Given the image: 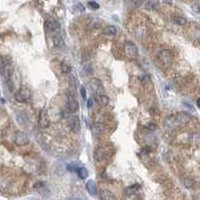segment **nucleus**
I'll list each match as a JSON object with an SVG mask.
<instances>
[{"label": "nucleus", "mask_w": 200, "mask_h": 200, "mask_svg": "<svg viewBox=\"0 0 200 200\" xmlns=\"http://www.w3.org/2000/svg\"><path fill=\"white\" fill-rule=\"evenodd\" d=\"M50 124L48 115H47V111L45 109H42L39 114V125L41 128H47Z\"/></svg>", "instance_id": "0eeeda50"}, {"label": "nucleus", "mask_w": 200, "mask_h": 200, "mask_svg": "<svg viewBox=\"0 0 200 200\" xmlns=\"http://www.w3.org/2000/svg\"><path fill=\"white\" fill-rule=\"evenodd\" d=\"M92 132H93V134L95 136H99L101 133H102L103 129H104V125L101 124V123H95V124H93V126H92Z\"/></svg>", "instance_id": "ddd939ff"}, {"label": "nucleus", "mask_w": 200, "mask_h": 200, "mask_svg": "<svg viewBox=\"0 0 200 200\" xmlns=\"http://www.w3.org/2000/svg\"><path fill=\"white\" fill-rule=\"evenodd\" d=\"M116 31H117L116 30V27H114V26H106L104 28V30H103V32L106 35H115Z\"/></svg>", "instance_id": "aec40b11"}, {"label": "nucleus", "mask_w": 200, "mask_h": 200, "mask_svg": "<svg viewBox=\"0 0 200 200\" xmlns=\"http://www.w3.org/2000/svg\"><path fill=\"white\" fill-rule=\"evenodd\" d=\"M77 6H78V7H79V10H80V11H83V10H84V7H83V6L81 5V4H78Z\"/></svg>", "instance_id": "c756f323"}, {"label": "nucleus", "mask_w": 200, "mask_h": 200, "mask_svg": "<svg viewBox=\"0 0 200 200\" xmlns=\"http://www.w3.org/2000/svg\"><path fill=\"white\" fill-rule=\"evenodd\" d=\"M61 70L63 73H68L71 71V67L69 66L67 63H65V62H63V63L61 64Z\"/></svg>", "instance_id": "5701e85b"}, {"label": "nucleus", "mask_w": 200, "mask_h": 200, "mask_svg": "<svg viewBox=\"0 0 200 200\" xmlns=\"http://www.w3.org/2000/svg\"><path fill=\"white\" fill-rule=\"evenodd\" d=\"M180 124L181 123H180V121L178 120L177 115L170 116V117H168L165 120V122H164V126H165V128H167V129H175V128L177 126H179Z\"/></svg>", "instance_id": "423d86ee"}, {"label": "nucleus", "mask_w": 200, "mask_h": 200, "mask_svg": "<svg viewBox=\"0 0 200 200\" xmlns=\"http://www.w3.org/2000/svg\"><path fill=\"white\" fill-rule=\"evenodd\" d=\"M99 197H100V199H102V200H114L115 199V196H114L109 190L101 191L99 194Z\"/></svg>", "instance_id": "4468645a"}, {"label": "nucleus", "mask_w": 200, "mask_h": 200, "mask_svg": "<svg viewBox=\"0 0 200 200\" xmlns=\"http://www.w3.org/2000/svg\"><path fill=\"white\" fill-rule=\"evenodd\" d=\"M93 106V99H88L87 100V107H88V108H91V107Z\"/></svg>", "instance_id": "c85d7f7f"}, {"label": "nucleus", "mask_w": 200, "mask_h": 200, "mask_svg": "<svg viewBox=\"0 0 200 200\" xmlns=\"http://www.w3.org/2000/svg\"><path fill=\"white\" fill-rule=\"evenodd\" d=\"M159 59H160L163 63L168 64L172 59L171 52H170V51H168V50H163L162 52H160V54H159Z\"/></svg>", "instance_id": "f8f14e48"}, {"label": "nucleus", "mask_w": 200, "mask_h": 200, "mask_svg": "<svg viewBox=\"0 0 200 200\" xmlns=\"http://www.w3.org/2000/svg\"><path fill=\"white\" fill-rule=\"evenodd\" d=\"M124 53L128 58H135L138 55V49L133 42H126L124 45Z\"/></svg>", "instance_id": "f257e3e1"}, {"label": "nucleus", "mask_w": 200, "mask_h": 200, "mask_svg": "<svg viewBox=\"0 0 200 200\" xmlns=\"http://www.w3.org/2000/svg\"><path fill=\"white\" fill-rule=\"evenodd\" d=\"M52 40H53V44H54V46L56 47V48H58V49H63L64 48V46H65L64 40L59 33H56L54 36H53Z\"/></svg>", "instance_id": "1a4fd4ad"}, {"label": "nucleus", "mask_w": 200, "mask_h": 200, "mask_svg": "<svg viewBox=\"0 0 200 200\" xmlns=\"http://www.w3.org/2000/svg\"><path fill=\"white\" fill-rule=\"evenodd\" d=\"M89 84H90V86L92 87V90L95 92L96 94L100 95V93L103 91V87H102V84H101V82L99 81V80L92 79V81L89 83Z\"/></svg>", "instance_id": "9d476101"}, {"label": "nucleus", "mask_w": 200, "mask_h": 200, "mask_svg": "<svg viewBox=\"0 0 200 200\" xmlns=\"http://www.w3.org/2000/svg\"><path fill=\"white\" fill-rule=\"evenodd\" d=\"M143 3V0H132V6L134 8H138L142 5Z\"/></svg>", "instance_id": "393cba45"}, {"label": "nucleus", "mask_w": 200, "mask_h": 200, "mask_svg": "<svg viewBox=\"0 0 200 200\" xmlns=\"http://www.w3.org/2000/svg\"><path fill=\"white\" fill-rule=\"evenodd\" d=\"M144 7H145V9H147V10L156 9V8L158 7V1H157V0H148V1L145 2Z\"/></svg>", "instance_id": "dca6fc26"}, {"label": "nucleus", "mask_w": 200, "mask_h": 200, "mask_svg": "<svg viewBox=\"0 0 200 200\" xmlns=\"http://www.w3.org/2000/svg\"><path fill=\"white\" fill-rule=\"evenodd\" d=\"M67 108H68L70 112H72V113L78 111V109H79L78 101L76 100V98L71 93H69L68 96H67Z\"/></svg>", "instance_id": "39448f33"}, {"label": "nucleus", "mask_w": 200, "mask_h": 200, "mask_svg": "<svg viewBox=\"0 0 200 200\" xmlns=\"http://www.w3.org/2000/svg\"><path fill=\"white\" fill-rule=\"evenodd\" d=\"M14 142L15 144L18 146H23L28 144L29 137L27 135V133H25L23 131H17L14 136Z\"/></svg>", "instance_id": "f03ea898"}, {"label": "nucleus", "mask_w": 200, "mask_h": 200, "mask_svg": "<svg viewBox=\"0 0 200 200\" xmlns=\"http://www.w3.org/2000/svg\"><path fill=\"white\" fill-rule=\"evenodd\" d=\"M197 106H198L199 108H200V98H198V99H197Z\"/></svg>", "instance_id": "7c9ffc66"}, {"label": "nucleus", "mask_w": 200, "mask_h": 200, "mask_svg": "<svg viewBox=\"0 0 200 200\" xmlns=\"http://www.w3.org/2000/svg\"><path fill=\"white\" fill-rule=\"evenodd\" d=\"M86 190L88 191L89 194L95 195L96 194V184L93 180H89L86 183Z\"/></svg>", "instance_id": "2eb2a0df"}, {"label": "nucleus", "mask_w": 200, "mask_h": 200, "mask_svg": "<svg viewBox=\"0 0 200 200\" xmlns=\"http://www.w3.org/2000/svg\"><path fill=\"white\" fill-rule=\"evenodd\" d=\"M184 185H185V187H187V188H192L193 186H194V181H193L192 179L187 178L185 181H184Z\"/></svg>", "instance_id": "b1692460"}, {"label": "nucleus", "mask_w": 200, "mask_h": 200, "mask_svg": "<svg viewBox=\"0 0 200 200\" xmlns=\"http://www.w3.org/2000/svg\"><path fill=\"white\" fill-rule=\"evenodd\" d=\"M68 126L73 131L74 133H78L81 129V125H80V120L77 116H71L68 117Z\"/></svg>", "instance_id": "20e7f679"}, {"label": "nucleus", "mask_w": 200, "mask_h": 200, "mask_svg": "<svg viewBox=\"0 0 200 200\" xmlns=\"http://www.w3.org/2000/svg\"><path fill=\"white\" fill-rule=\"evenodd\" d=\"M105 156V148L103 147H96L93 152V157L96 161H101Z\"/></svg>", "instance_id": "9b49d317"}, {"label": "nucleus", "mask_w": 200, "mask_h": 200, "mask_svg": "<svg viewBox=\"0 0 200 200\" xmlns=\"http://www.w3.org/2000/svg\"><path fill=\"white\" fill-rule=\"evenodd\" d=\"M30 98V91L26 87H22L15 94V99L18 102H26Z\"/></svg>", "instance_id": "7ed1b4c3"}, {"label": "nucleus", "mask_w": 200, "mask_h": 200, "mask_svg": "<svg viewBox=\"0 0 200 200\" xmlns=\"http://www.w3.org/2000/svg\"><path fill=\"white\" fill-rule=\"evenodd\" d=\"M9 65V59L7 56H0V70H4Z\"/></svg>", "instance_id": "a211bd4d"}, {"label": "nucleus", "mask_w": 200, "mask_h": 200, "mask_svg": "<svg viewBox=\"0 0 200 200\" xmlns=\"http://www.w3.org/2000/svg\"><path fill=\"white\" fill-rule=\"evenodd\" d=\"M173 21H174L175 24H177V25L182 26V25H185L186 22H187V20L182 16H175L174 18H173Z\"/></svg>", "instance_id": "4be33fe9"}, {"label": "nucleus", "mask_w": 200, "mask_h": 200, "mask_svg": "<svg viewBox=\"0 0 200 200\" xmlns=\"http://www.w3.org/2000/svg\"><path fill=\"white\" fill-rule=\"evenodd\" d=\"M109 97L107 95H105V94H100L99 95V102L101 105H103V106H107V105L109 104Z\"/></svg>", "instance_id": "412c9836"}, {"label": "nucleus", "mask_w": 200, "mask_h": 200, "mask_svg": "<svg viewBox=\"0 0 200 200\" xmlns=\"http://www.w3.org/2000/svg\"><path fill=\"white\" fill-rule=\"evenodd\" d=\"M88 6H89L90 8H92V9H94V10L98 9V8L100 7L99 4H98L97 2H95V1H90V2H88Z\"/></svg>", "instance_id": "a878e982"}, {"label": "nucleus", "mask_w": 200, "mask_h": 200, "mask_svg": "<svg viewBox=\"0 0 200 200\" xmlns=\"http://www.w3.org/2000/svg\"><path fill=\"white\" fill-rule=\"evenodd\" d=\"M46 26L48 28L49 31L51 32H57L60 28V24L58 21H56L54 19H49L46 21Z\"/></svg>", "instance_id": "6e6552de"}, {"label": "nucleus", "mask_w": 200, "mask_h": 200, "mask_svg": "<svg viewBox=\"0 0 200 200\" xmlns=\"http://www.w3.org/2000/svg\"><path fill=\"white\" fill-rule=\"evenodd\" d=\"M145 127L147 128L148 130H151V131H153V130L156 129V125L153 124V123H148V124L146 125Z\"/></svg>", "instance_id": "bb28decb"}, {"label": "nucleus", "mask_w": 200, "mask_h": 200, "mask_svg": "<svg viewBox=\"0 0 200 200\" xmlns=\"http://www.w3.org/2000/svg\"><path fill=\"white\" fill-rule=\"evenodd\" d=\"M76 172H77V175L79 176V178H81V179H85L88 176V171H87V169L85 167L78 168Z\"/></svg>", "instance_id": "6ab92c4d"}, {"label": "nucleus", "mask_w": 200, "mask_h": 200, "mask_svg": "<svg viewBox=\"0 0 200 200\" xmlns=\"http://www.w3.org/2000/svg\"><path fill=\"white\" fill-rule=\"evenodd\" d=\"M80 93H81V96L83 99H86V89H85V87H81L80 88Z\"/></svg>", "instance_id": "cd10ccee"}, {"label": "nucleus", "mask_w": 200, "mask_h": 200, "mask_svg": "<svg viewBox=\"0 0 200 200\" xmlns=\"http://www.w3.org/2000/svg\"><path fill=\"white\" fill-rule=\"evenodd\" d=\"M139 187H140V185H139L138 183L133 184V185H131V186H129V187L125 188V194H126V195H133V194H135L137 191H138Z\"/></svg>", "instance_id": "f3484780"}]
</instances>
